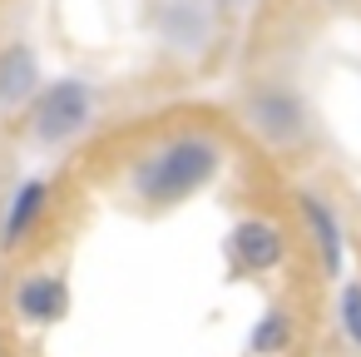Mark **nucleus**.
Segmentation results:
<instances>
[{"mask_svg": "<svg viewBox=\"0 0 361 357\" xmlns=\"http://www.w3.org/2000/svg\"><path fill=\"white\" fill-rule=\"evenodd\" d=\"M292 347V312L287 308H267L257 317V327L247 332V352L252 357H282Z\"/></svg>", "mask_w": 361, "mask_h": 357, "instance_id": "nucleus-9", "label": "nucleus"}, {"mask_svg": "<svg viewBox=\"0 0 361 357\" xmlns=\"http://www.w3.org/2000/svg\"><path fill=\"white\" fill-rule=\"evenodd\" d=\"M336 317H341V337L351 347H361V278H346L336 293Z\"/></svg>", "mask_w": 361, "mask_h": 357, "instance_id": "nucleus-10", "label": "nucleus"}, {"mask_svg": "<svg viewBox=\"0 0 361 357\" xmlns=\"http://www.w3.org/2000/svg\"><path fill=\"white\" fill-rule=\"evenodd\" d=\"M16 317L25 327H55L65 312H70V288L60 273H25L16 283Z\"/></svg>", "mask_w": 361, "mask_h": 357, "instance_id": "nucleus-4", "label": "nucleus"}, {"mask_svg": "<svg viewBox=\"0 0 361 357\" xmlns=\"http://www.w3.org/2000/svg\"><path fill=\"white\" fill-rule=\"evenodd\" d=\"M45 199H50V184L35 174V179H20L16 194L6 199V213H0V243L6 248H20L25 233L35 228V218L45 213Z\"/></svg>", "mask_w": 361, "mask_h": 357, "instance_id": "nucleus-8", "label": "nucleus"}, {"mask_svg": "<svg viewBox=\"0 0 361 357\" xmlns=\"http://www.w3.org/2000/svg\"><path fill=\"white\" fill-rule=\"evenodd\" d=\"M297 209H302V223L312 228V243H317V253H322L326 278H341V273H346V228H341L336 209H331L322 194H312V189H297Z\"/></svg>", "mask_w": 361, "mask_h": 357, "instance_id": "nucleus-5", "label": "nucleus"}, {"mask_svg": "<svg viewBox=\"0 0 361 357\" xmlns=\"http://www.w3.org/2000/svg\"><path fill=\"white\" fill-rule=\"evenodd\" d=\"M40 55L25 40H11L0 50V110H20L40 95Z\"/></svg>", "mask_w": 361, "mask_h": 357, "instance_id": "nucleus-7", "label": "nucleus"}, {"mask_svg": "<svg viewBox=\"0 0 361 357\" xmlns=\"http://www.w3.org/2000/svg\"><path fill=\"white\" fill-rule=\"evenodd\" d=\"M243 124L267 144V149H292L307 134V105L292 85H262L243 105Z\"/></svg>", "mask_w": 361, "mask_h": 357, "instance_id": "nucleus-3", "label": "nucleus"}, {"mask_svg": "<svg viewBox=\"0 0 361 357\" xmlns=\"http://www.w3.org/2000/svg\"><path fill=\"white\" fill-rule=\"evenodd\" d=\"M223 169V144L213 134H178L169 144H159L134 174V194L154 209H173L183 199H193L198 189H208Z\"/></svg>", "mask_w": 361, "mask_h": 357, "instance_id": "nucleus-1", "label": "nucleus"}, {"mask_svg": "<svg viewBox=\"0 0 361 357\" xmlns=\"http://www.w3.org/2000/svg\"><path fill=\"white\" fill-rule=\"evenodd\" d=\"M228 248H233V258H238L247 273H267V268H277V263H282V253H287L282 228H277V223H267V218H243V223H233Z\"/></svg>", "mask_w": 361, "mask_h": 357, "instance_id": "nucleus-6", "label": "nucleus"}, {"mask_svg": "<svg viewBox=\"0 0 361 357\" xmlns=\"http://www.w3.org/2000/svg\"><path fill=\"white\" fill-rule=\"evenodd\" d=\"M94 119V90L80 75L50 80L35 100H30V139L45 149H60L70 139H80Z\"/></svg>", "mask_w": 361, "mask_h": 357, "instance_id": "nucleus-2", "label": "nucleus"}]
</instances>
